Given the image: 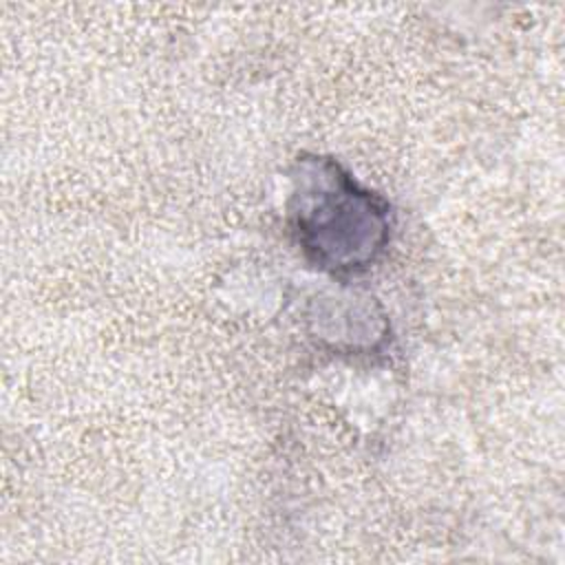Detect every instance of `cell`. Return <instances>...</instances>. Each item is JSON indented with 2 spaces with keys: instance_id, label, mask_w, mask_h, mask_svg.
Returning <instances> with one entry per match:
<instances>
[{
  "instance_id": "1",
  "label": "cell",
  "mask_w": 565,
  "mask_h": 565,
  "mask_svg": "<svg viewBox=\"0 0 565 565\" xmlns=\"http://www.w3.org/2000/svg\"><path fill=\"white\" fill-rule=\"evenodd\" d=\"M291 181L287 225L309 265L349 278L377 263L393 232L391 203L382 194L329 157H298Z\"/></svg>"
}]
</instances>
